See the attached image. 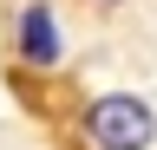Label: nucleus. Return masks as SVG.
Returning <instances> with one entry per match:
<instances>
[{
  "mask_svg": "<svg viewBox=\"0 0 157 150\" xmlns=\"http://www.w3.org/2000/svg\"><path fill=\"white\" fill-rule=\"evenodd\" d=\"M20 52L33 65H52L59 59V33H52V7H26L20 13Z\"/></svg>",
  "mask_w": 157,
  "mask_h": 150,
  "instance_id": "2",
  "label": "nucleus"
},
{
  "mask_svg": "<svg viewBox=\"0 0 157 150\" xmlns=\"http://www.w3.org/2000/svg\"><path fill=\"white\" fill-rule=\"evenodd\" d=\"M85 130H92L98 150H151L157 118H151V104H137V98H124V91H111V98H98V104L85 111Z\"/></svg>",
  "mask_w": 157,
  "mask_h": 150,
  "instance_id": "1",
  "label": "nucleus"
}]
</instances>
